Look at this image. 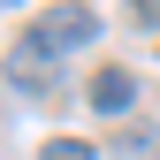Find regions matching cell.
<instances>
[{
  "label": "cell",
  "mask_w": 160,
  "mask_h": 160,
  "mask_svg": "<svg viewBox=\"0 0 160 160\" xmlns=\"http://www.w3.org/2000/svg\"><path fill=\"white\" fill-rule=\"evenodd\" d=\"M92 38H99V15L84 8V0H61V8H46L23 38H15V46H31V53H46V61H61V53L92 46Z\"/></svg>",
  "instance_id": "obj_1"
},
{
  "label": "cell",
  "mask_w": 160,
  "mask_h": 160,
  "mask_svg": "<svg viewBox=\"0 0 160 160\" xmlns=\"http://www.w3.org/2000/svg\"><path fill=\"white\" fill-rule=\"evenodd\" d=\"M84 99H92V114H130L137 107V76L130 69H99L92 84H84Z\"/></svg>",
  "instance_id": "obj_2"
},
{
  "label": "cell",
  "mask_w": 160,
  "mask_h": 160,
  "mask_svg": "<svg viewBox=\"0 0 160 160\" xmlns=\"http://www.w3.org/2000/svg\"><path fill=\"white\" fill-rule=\"evenodd\" d=\"M38 160H99V145H84V137H46Z\"/></svg>",
  "instance_id": "obj_3"
},
{
  "label": "cell",
  "mask_w": 160,
  "mask_h": 160,
  "mask_svg": "<svg viewBox=\"0 0 160 160\" xmlns=\"http://www.w3.org/2000/svg\"><path fill=\"white\" fill-rule=\"evenodd\" d=\"M130 15L137 23H160V0H130Z\"/></svg>",
  "instance_id": "obj_4"
}]
</instances>
